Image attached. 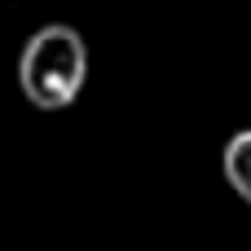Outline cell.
<instances>
[{
    "instance_id": "2",
    "label": "cell",
    "mask_w": 251,
    "mask_h": 251,
    "mask_svg": "<svg viewBox=\"0 0 251 251\" xmlns=\"http://www.w3.org/2000/svg\"><path fill=\"white\" fill-rule=\"evenodd\" d=\"M221 168H225V181H229V190H234L243 203H251V128L234 132V137L225 141Z\"/></svg>"
},
{
    "instance_id": "1",
    "label": "cell",
    "mask_w": 251,
    "mask_h": 251,
    "mask_svg": "<svg viewBox=\"0 0 251 251\" xmlns=\"http://www.w3.org/2000/svg\"><path fill=\"white\" fill-rule=\"evenodd\" d=\"M88 79V44L75 26L49 22L18 53V88L35 110H66Z\"/></svg>"
}]
</instances>
